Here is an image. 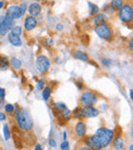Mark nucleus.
I'll use <instances>...</instances> for the list:
<instances>
[{
	"label": "nucleus",
	"instance_id": "1",
	"mask_svg": "<svg viewBox=\"0 0 133 150\" xmlns=\"http://www.w3.org/2000/svg\"><path fill=\"white\" fill-rule=\"evenodd\" d=\"M17 127L22 132H31L34 129V120L28 109L19 107L13 114Z\"/></svg>",
	"mask_w": 133,
	"mask_h": 150
},
{
	"label": "nucleus",
	"instance_id": "2",
	"mask_svg": "<svg viewBox=\"0 0 133 150\" xmlns=\"http://www.w3.org/2000/svg\"><path fill=\"white\" fill-rule=\"evenodd\" d=\"M119 21L127 26L133 25V1L127 0L117 13Z\"/></svg>",
	"mask_w": 133,
	"mask_h": 150
},
{
	"label": "nucleus",
	"instance_id": "3",
	"mask_svg": "<svg viewBox=\"0 0 133 150\" xmlns=\"http://www.w3.org/2000/svg\"><path fill=\"white\" fill-rule=\"evenodd\" d=\"M93 31L98 36V38H100L102 40L111 42L114 39V30H113V27L108 23L94 26Z\"/></svg>",
	"mask_w": 133,
	"mask_h": 150
},
{
	"label": "nucleus",
	"instance_id": "4",
	"mask_svg": "<svg viewBox=\"0 0 133 150\" xmlns=\"http://www.w3.org/2000/svg\"><path fill=\"white\" fill-rule=\"evenodd\" d=\"M95 135L102 141V148H108L112 144V141L115 137V131L106 127H100L95 131Z\"/></svg>",
	"mask_w": 133,
	"mask_h": 150
},
{
	"label": "nucleus",
	"instance_id": "5",
	"mask_svg": "<svg viewBox=\"0 0 133 150\" xmlns=\"http://www.w3.org/2000/svg\"><path fill=\"white\" fill-rule=\"evenodd\" d=\"M81 106H95L98 103V94L92 90H84L80 96Z\"/></svg>",
	"mask_w": 133,
	"mask_h": 150
},
{
	"label": "nucleus",
	"instance_id": "6",
	"mask_svg": "<svg viewBox=\"0 0 133 150\" xmlns=\"http://www.w3.org/2000/svg\"><path fill=\"white\" fill-rule=\"evenodd\" d=\"M35 67L39 73L45 74L49 71L50 67H51V61L45 54H38L37 58H36Z\"/></svg>",
	"mask_w": 133,
	"mask_h": 150
},
{
	"label": "nucleus",
	"instance_id": "7",
	"mask_svg": "<svg viewBox=\"0 0 133 150\" xmlns=\"http://www.w3.org/2000/svg\"><path fill=\"white\" fill-rule=\"evenodd\" d=\"M82 142H83L85 145H87L90 149L92 150H102L104 149L102 148V144L100 139L97 137V136L94 134V135H90V136H86L85 138L82 139Z\"/></svg>",
	"mask_w": 133,
	"mask_h": 150
},
{
	"label": "nucleus",
	"instance_id": "8",
	"mask_svg": "<svg viewBox=\"0 0 133 150\" xmlns=\"http://www.w3.org/2000/svg\"><path fill=\"white\" fill-rule=\"evenodd\" d=\"M5 16L7 17L11 18L15 21V20H20L24 17V13L22 11L21 7L20 5H17V4H10L7 6L6 11H5Z\"/></svg>",
	"mask_w": 133,
	"mask_h": 150
},
{
	"label": "nucleus",
	"instance_id": "9",
	"mask_svg": "<svg viewBox=\"0 0 133 150\" xmlns=\"http://www.w3.org/2000/svg\"><path fill=\"white\" fill-rule=\"evenodd\" d=\"M13 26H15V20L7 17V16H4L3 23L1 24V26H0V36H6L7 34L11 31Z\"/></svg>",
	"mask_w": 133,
	"mask_h": 150
},
{
	"label": "nucleus",
	"instance_id": "10",
	"mask_svg": "<svg viewBox=\"0 0 133 150\" xmlns=\"http://www.w3.org/2000/svg\"><path fill=\"white\" fill-rule=\"evenodd\" d=\"M74 135L80 140H82L87 136V125H86V122L83 119L78 120L76 122L75 127H74Z\"/></svg>",
	"mask_w": 133,
	"mask_h": 150
},
{
	"label": "nucleus",
	"instance_id": "11",
	"mask_svg": "<svg viewBox=\"0 0 133 150\" xmlns=\"http://www.w3.org/2000/svg\"><path fill=\"white\" fill-rule=\"evenodd\" d=\"M38 25H39V22H38L36 17L28 16L24 21V29H25L26 32H32L38 27Z\"/></svg>",
	"mask_w": 133,
	"mask_h": 150
},
{
	"label": "nucleus",
	"instance_id": "12",
	"mask_svg": "<svg viewBox=\"0 0 133 150\" xmlns=\"http://www.w3.org/2000/svg\"><path fill=\"white\" fill-rule=\"evenodd\" d=\"M111 145L113 146L115 150H125V139L123 138L121 132L116 133V131H115V137Z\"/></svg>",
	"mask_w": 133,
	"mask_h": 150
},
{
	"label": "nucleus",
	"instance_id": "13",
	"mask_svg": "<svg viewBox=\"0 0 133 150\" xmlns=\"http://www.w3.org/2000/svg\"><path fill=\"white\" fill-rule=\"evenodd\" d=\"M72 118H73V114H72V110H70L69 108L64 109V111H62L57 115L58 122L60 123V125H64L68 121L71 120Z\"/></svg>",
	"mask_w": 133,
	"mask_h": 150
},
{
	"label": "nucleus",
	"instance_id": "14",
	"mask_svg": "<svg viewBox=\"0 0 133 150\" xmlns=\"http://www.w3.org/2000/svg\"><path fill=\"white\" fill-rule=\"evenodd\" d=\"M84 119L85 118H95L99 115V110L95 106H83Z\"/></svg>",
	"mask_w": 133,
	"mask_h": 150
},
{
	"label": "nucleus",
	"instance_id": "15",
	"mask_svg": "<svg viewBox=\"0 0 133 150\" xmlns=\"http://www.w3.org/2000/svg\"><path fill=\"white\" fill-rule=\"evenodd\" d=\"M28 13H29V16L38 17L42 13V5L39 2H36V1L30 3L29 6H28Z\"/></svg>",
	"mask_w": 133,
	"mask_h": 150
},
{
	"label": "nucleus",
	"instance_id": "16",
	"mask_svg": "<svg viewBox=\"0 0 133 150\" xmlns=\"http://www.w3.org/2000/svg\"><path fill=\"white\" fill-rule=\"evenodd\" d=\"M6 36H7V40H8V42L13 46L20 47V46L23 45V40H22V38L20 35H17V34L13 33V32H9Z\"/></svg>",
	"mask_w": 133,
	"mask_h": 150
},
{
	"label": "nucleus",
	"instance_id": "17",
	"mask_svg": "<svg viewBox=\"0 0 133 150\" xmlns=\"http://www.w3.org/2000/svg\"><path fill=\"white\" fill-rule=\"evenodd\" d=\"M108 16L106 15L104 13H98L97 15H95L94 17H92V24L94 26L100 25V24H106L108 23Z\"/></svg>",
	"mask_w": 133,
	"mask_h": 150
},
{
	"label": "nucleus",
	"instance_id": "18",
	"mask_svg": "<svg viewBox=\"0 0 133 150\" xmlns=\"http://www.w3.org/2000/svg\"><path fill=\"white\" fill-rule=\"evenodd\" d=\"M72 56H73L76 60L82 61V62H88V61H90V58H89V56H88L87 52H83V50H73Z\"/></svg>",
	"mask_w": 133,
	"mask_h": 150
},
{
	"label": "nucleus",
	"instance_id": "19",
	"mask_svg": "<svg viewBox=\"0 0 133 150\" xmlns=\"http://www.w3.org/2000/svg\"><path fill=\"white\" fill-rule=\"evenodd\" d=\"M87 5H88V13H89L90 17H94L95 15H97L98 13H100V8L97 4L91 2V1H87Z\"/></svg>",
	"mask_w": 133,
	"mask_h": 150
},
{
	"label": "nucleus",
	"instance_id": "20",
	"mask_svg": "<svg viewBox=\"0 0 133 150\" xmlns=\"http://www.w3.org/2000/svg\"><path fill=\"white\" fill-rule=\"evenodd\" d=\"M68 108V106H66V104H64V102H54L52 103V110H53L54 114L57 116L58 114H60L62 111H64V109Z\"/></svg>",
	"mask_w": 133,
	"mask_h": 150
},
{
	"label": "nucleus",
	"instance_id": "21",
	"mask_svg": "<svg viewBox=\"0 0 133 150\" xmlns=\"http://www.w3.org/2000/svg\"><path fill=\"white\" fill-rule=\"evenodd\" d=\"M72 114H73V118L77 119V120H82V119H84L83 106H77L72 111Z\"/></svg>",
	"mask_w": 133,
	"mask_h": 150
},
{
	"label": "nucleus",
	"instance_id": "22",
	"mask_svg": "<svg viewBox=\"0 0 133 150\" xmlns=\"http://www.w3.org/2000/svg\"><path fill=\"white\" fill-rule=\"evenodd\" d=\"M124 2H125V0H111L108 4H110L111 8H112V11H114V13H118V11L122 7Z\"/></svg>",
	"mask_w": 133,
	"mask_h": 150
},
{
	"label": "nucleus",
	"instance_id": "23",
	"mask_svg": "<svg viewBox=\"0 0 133 150\" xmlns=\"http://www.w3.org/2000/svg\"><path fill=\"white\" fill-rule=\"evenodd\" d=\"M10 68V64L6 57L0 54V71H6Z\"/></svg>",
	"mask_w": 133,
	"mask_h": 150
},
{
	"label": "nucleus",
	"instance_id": "24",
	"mask_svg": "<svg viewBox=\"0 0 133 150\" xmlns=\"http://www.w3.org/2000/svg\"><path fill=\"white\" fill-rule=\"evenodd\" d=\"M9 64L13 70H20L22 68V61L18 59L17 57H11L9 59Z\"/></svg>",
	"mask_w": 133,
	"mask_h": 150
},
{
	"label": "nucleus",
	"instance_id": "25",
	"mask_svg": "<svg viewBox=\"0 0 133 150\" xmlns=\"http://www.w3.org/2000/svg\"><path fill=\"white\" fill-rule=\"evenodd\" d=\"M52 92H53V88H51L50 86H47L43 88L42 91V99H43L45 102L49 101V99L51 98V95H52Z\"/></svg>",
	"mask_w": 133,
	"mask_h": 150
},
{
	"label": "nucleus",
	"instance_id": "26",
	"mask_svg": "<svg viewBox=\"0 0 133 150\" xmlns=\"http://www.w3.org/2000/svg\"><path fill=\"white\" fill-rule=\"evenodd\" d=\"M18 108H19L18 105H13V104H10V103H6V104L3 105L4 112L6 113V114H9V115H13Z\"/></svg>",
	"mask_w": 133,
	"mask_h": 150
},
{
	"label": "nucleus",
	"instance_id": "27",
	"mask_svg": "<svg viewBox=\"0 0 133 150\" xmlns=\"http://www.w3.org/2000/svg\"><path fill=\"white\" fill-rule=\"evenodd\" d=\"M3 137H4L5 141H8L11 138V129L8 123H4L3 125Z\"/></svg>",
	"mask_w": 133,
	"mask_h": 150
},
{
	"label": "nucleus",
	"instance_id": "28",
	"mask_svg": "<svg viewBox=\"0 0 133 150\" xmlns=\"http://www.w3.org/2000/svg\"><path fill=\"white\" fill-rule=\"evenodd\" d=\"M100 64H102V67L110 68V67H112L113 64H114V61L110 58H102L100 59Z\"/></svg>",
	"mask_w": 133,
	"mask_h": 150
},
{
	"label": "nucleus",
	"instance_id": "29",
	"mask_svg": "<svg viewBox=\"0 0 133 150\" xmlns=\"http://www.w3.org/2000/svg\"><path fill=\"white\" fill-rule=\"evenodd\" d=\"M45 80L44 79H37V81H36V88H37V91H39V92H42L43 91V88H45Z\"/></svg>",
	"mask_w": 133,
	"mask_h": 150
},
{
	"label": "nucleus",
	"instance_id": "30",
	"mask_svg": "<svg viewBox=\"0 0 133 150\" xmlns=\"http://www.w3.org/2000/svg\"><path fill=\"white\" fill-rule=\"evenodd\" d=\"M23 31H24V28L22 27V26L15 25V26H13V28L11 29V31H10V32H13V33L17 34V35L22 36V34H23Z\"/></svg>",
	"mask_w": 133,
	"mask_h": 150
},
{
	"label": "nucleus",
	"instance_id": "31",
	"mask_svg": "<svg viewBox=\"0 0 133 150\" xmlns=\"http://www.w3.org/2000/svg\"><path fill=\"white\" fill-rule=\"evenodd\" d=\"M74 83H75V86H77V88L79 91H81V92H83L84 88H85V86H84V82L82 79H78V80H75L74 81Z\"/></svg>",
	"mask_w": 133,
	"mask_h": 150
},
{
	"label": "nucleus",
	"instance_id": "32",
	"mask_svg": "<svg viewBox=\"0 0 133 150\" xmlns=\"http://www.w3.org/2000/svg\"><path fill=\"white\" fill-rule=\"evenodd\" d=\"M102 13H106V15H113L114 13V11H112V8H111V6H110V4H104V7L102 8Z\"/></svg>",
	"mask_w": 133,
	"mask_h": 150
},
{
	"label": "nucleus",
	"instance_id": "33",
	"mask_svg": "<svg viewBox=\"0 0 133 150\" xmlns=\"http://www.w3.org/2000/svg\"><path fill=\"white\" fill-rule=\"evenodd\" d=\"M60 150H70V143L68 142V140L66 141H62L60 145Z\"/></svg>",
	"mask_w": 133,
	"mask_h": 150
},
{
	"label": "nucleus",
	"instance_id": "34",
	"mask_svg": "<svg viewBox=\"0 0 133 150\" xmlns=\"http://www.w3.org/2000/svg\"><path fill=\"white\" fill-rule=\"evenodd\" d=\"M44 44H45V45L49 48V47H52V46H53L54 41H53V39H52L51 37H47L45 40H44Z\"/></svg>",
	"mask_w": 133,
	"mask_h": 150
},
{
	"label": "nucleus",
	"instance_id": "35",
	"mask_svg": "<svg viewBox=\"0 0 133 150\" xmlns=\"http://www.w3.org/2000/svg\"><path fill=\"white\" fill-rule=\"evenodd\" d=\"M127 50L133 54V36L131 38H129L128 41H127Z\"/></svg>",
	"mask_w": 133,
	"mask_h": 150
},
{
	"label": "nucleus",
	"instance_id": "36",
	"mask_svg": "<svg viewBox=\"0 0 133 150\" xmlns=\"http://www.w3.org/2000/svg\"><path fill=\"white\" fill-rule=\"evenodd\" d=\"M48 145L51 148H55L56 146H57V143H56L55 139H53L52 137H49L48 138Z\"/></svg>",
	"mask_w": 133,
	"mask_h": 150
},
{
	"label": "nucleus",
	"instance_id": "37",
	"mask_svg": "<svg viewBox=\"0 0 133 150\" xmlns=\"http://www.w3.org/2000/svg\"><path fill=\"white\" fill-rule=\"evenodd\" d=\"M5 98H6V91H5V88H0V100H2L4 102Z\"/></svg>",
	"mask_w": 133,
	"mask_h": 150
},
{
	"label": "nucleus",
	"instance_id": "38",
	"mask_svg": "<svg viewBox=\"0 0 133 150\" xmlns=\"http://www.w3.org/2000/svg\"><path fill=\"white\" fill-rule=\"evenodd\" d=\"M76 150H92V149H90V148L88 147L87 145H85V144L82 142V144H80V145L78 146L77 148H76Z\"/></svg>",
	"mask_w": 133,
	"mask_h": 150
},
{
	"label": "nucleus",
	"instance_id": "39",
	"mask_svg": "<svg viewBox=\"0 0 133 150\" xmlns=\"http://www.w3.org/2000/svg\"><path fill=\"white\" fill-rule=\"evenodd\" d=\"M20 7H21V9H22V11H23L24 15L28 11V5L26 2H22L21 4H20Z\"/></svg>",
	"mask_w": 133,
	"mask_h": 150
},
{
	"label": "nucleus",
	"instance_id": "40",
	"mask_svg": "<svg viewBox=\"0 0 133 150\" xmlns=\"http://www.w3.org/2000/svg\"><path fill=\"white\" fill-rule=\"evenodd\" d=\"M64 25H62V23H56V24H55V30H56L57 32L64 31Z\"/></svg>",
	"mask_w": 133,
	"mask_h": 150
},
{
	"label": "nucleus",
	"instance_id": "41",
	"mask_svg": "<svg viewBox=\"0 0 133 150\" xmlns=\"http://www.w3.org/2000/svg\"><path fill=\"white\" fill-rule=\"evenodd\" d=\"M7 119V114L5 112L0 111V121H5Z\"/></svg>",
	"mask_w": 133,
	"mask_h": 150
},
{
	"label": "nucleus",
	"instance_id": "42",
	"mask_svg": "<svg viewBox=\"0 0 133 150\" xmlns=\"http://www.w3.org/2000/svg\"><path fill=\"white\" fill-rule=\"evenodd\" d=\"M34 150H44V148L40 143H37L35 146H34Z\"/></svg>",
	"mask_w": 133,
	"mask_h": 150
},
{
	"label": "nucleus",
	"instance_id": "43",
	"mask_svg": "<svg viewBox=\"0 0 133 150\" xmlns=\"http://www.w3.org/2000/svg\"><path fill=\"white\" fill-rule=\"evenodd\" d=\"M66 138H68V132L64 131L62 132V141H66Z\"/></svg>",
	"mask_w": 133,
	"mask_h": 150
},
{
	"label": "nucleus",
	"instance_id": "44",
	"mask_svg": "<svg viewBox=\"0 0 133 150\" xmlns=\"http://www.w3.org/2000/svg\"><path fill=\"white\" fill-rule=\"evenodd\" d=\"M129 98L133 102V90H129Z\"/></svg>",
	"mask_w": 133,
	"mask_h": 150
},
{
	"label": "nucleus",
	"instance_id": "45",
	"mask_svg": "<svg viewBox=\"0 0 133 150\" xmlns=\"http://www.w3.org/2000/svg\"><path fill=\"white\" fill-rule=\"evenodd\" d=\"M88 62H89V64H90V65H92V66H94V68H96V69L98 68V65L96 64V63H94L93 61H88Z\"/></svg>",
	"mask_w": 133,
	"mask_h": 150
},
{
	"label": "nucleus",
	"instance_id": "46",
	"mask_svg": "<svg viewBox=\"0 0 133 150\" xmlns=\"http://www.w3.org/2000/svg\"><path fill=\"white\" fill-rule=\"evenodd\" d=\"M4 5H5L4 1H3V0H0V11H1V9H3Z\"/></svg>",
	"mask_w": 133,
	"mask_h": 150
},
{
	"label": "nucleus",
	"instance_id": "47",
	"mask_svg": "<svg viewBox=\"0 0 133 150\" xmlns=\"http://www.w3.org/2000/svg\"><path fill=\"white\" fill-rule=\"evenodd\" d=\"M3 20H4V16H0V26L3 23Z\"/></svg>",
	"mask_w": 133,
	"mask_h": 150
},
{
	"label": "nucleus",
	"instance_id": "48",
	"mask_svg": "<svg viewBox=\"0 0 133 150\" xmlns=\"http://www.w3.org/2000/svg\"><path fill=\"white\" fill-rule=\"evenodd\" d=\"M3 105H4V104H3V101L0 100V111H1V109L3 108Z\"/></svg>",
	"mask_w": 133,
	"mask_h": 150
},
{
	"label": "nucleus",
	"instance_id": "49",
	"mask_svg": "<svg viewBox=\"0 0 133 150\" xmlns=\"http://www.w3.org/2000/svg\"><path fill=\"white\" fill-rule=\"evenodd\" d=\"M128 150H133V143H131L128 147Z\"/></svg>",
	"mask_w": 133,
	"mask_h": 150
},
{
	"label": "nucleus",
	"instance_id": "50",
	"mask_svg": "<svg viewBox=\"0 0 133 150\" xmlns=\"http://www.w3.org/2000/svg\"><path fill=\"white\" fill-rule=\"evenodd\" d=\"M35 1H36V2H45V1H46V0H35Z\"/></svg>",
	"mask_w": 133,
	"mask_h": 150
},
{
	"label": "nucleus",
	"instance_id": "51",
	"mask_svg": "<svg viewBox=\"0 0 133 150\" xmlns=\"http://www.w3.org/2000/svg\"><path fill=\"white\" fill-rule=\"evenodd\" d=\"M131 137L133 138V125H132V131H131Z\"/></svg>",
	"mask_w": 133,
	"mask_h": 150
},
{
	"label": "nucleus",
	"instance_id": "52",
	"mask_svg": "<svg viewBox=\"0 0 133 150\" xmlns=\"http://www.w3.org/2000/svg\"><path fill=\"white\" fill-rule=\"evenodd\" d=\"M102 150H108V149H106V148H104V149H102Z\"/></svg>",
	"mask_w": 133,
	"mask_h": 150
}]
</instances>
